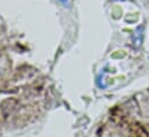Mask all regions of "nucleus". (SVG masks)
<instances>
[{
	"instance_id": "nucleus-1",
	"label": "nucleus",
	"mask_w": 149,
	"mask_h": 137,
	"mask_svg": "<svg viewBox=\"0 0 149 137\" xmlns=\"http://www.w3.org/2000/svg\"><path fill=\"white\" fill-rule=\"evenodd\" d=\"M142 31H143V28L142 27H139L136 28V30L133 33L132 35V40L134 43V46H140L141 45V42H142Z\"/></svg>"
},
{
	"instance_id": "nucleus-2",
	"label": "nucleus",
	"mask_w": 149,
	"mask_h": 137,
	"mask_svg": "<svg viewBox=\"0 0 149 137\" xmlns=\"http://www.w3.org/2000/svg\"><path fill=\"white\" fill-rule=\"evenodd\" d=\"M61 5H64L65 7H70V1L68 0H58Z\"/></svg>"
}]
</instances>
